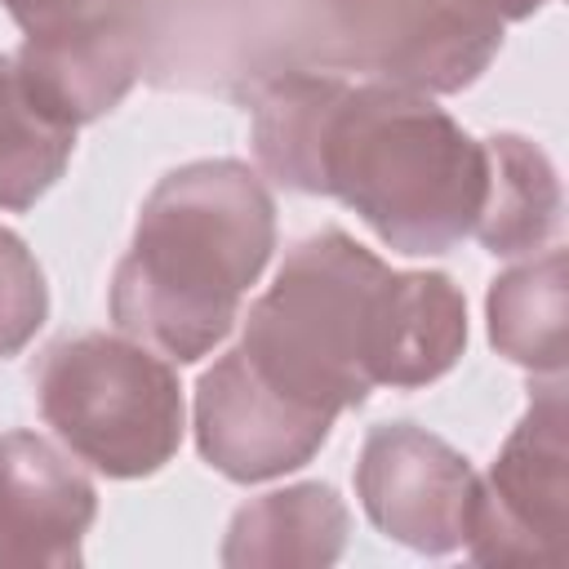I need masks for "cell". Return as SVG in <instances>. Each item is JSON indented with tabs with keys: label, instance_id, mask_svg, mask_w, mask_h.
<instances>
[{
	"label": "cell",
	"instance_id": "cell-16",
	"mask_svg": "<svg viewBox=\"0 0 569 569\" xmlns=\"http://www.w3.org/2000/svg\"><path fill=\"white\" fill-rule=\"evenodd\" d=\"M49 316V284L36 253L0 227V360L18 356Z\"/></svg>",
	"mask_w": 569,
	"mask_h": 569
},
{
	"label": "cell",
	"instance_id": "cell-3",
	"mask_svg": "<svg viewBox=\"0 0 569 569\" xmlns=\"http://www.w3.org/2000/svg\"><path fill=\"white\" fill-rule=\"evenodd\" d=\"M276 249V200L240 160H191L142 200L111 276V320L164 360L196 365L240 320Z\"/></svg>",
	"mask_w": 569,
	"mask_h": 569
},
{
	"label": "cell",
	"instance_id": "cell-6",
	"mask_svg": "<svg viewBox=\"0 0 569 569\" xmlns=\"http://www.w3.org/2000/svg\"><path fill=\"white\" fill-rule=\"evenodd\" d=\"M565 382L551 378L511 427L489 476H476L467 551L480 565H560L569 529Z\"/></svg>",
	"mask_w": 569,
	"mask_h": 569
},
{
	"label": "cell",
	"instance_id": "cell-17",
	"mask_svg": "<svg viewBox=\"0 0 569 569\" xmlns=\"http://www.w3.org/2000/svg\"><path fill=\"white\" fill-rule=\"evenodd\" d=\"M0 4L22 27V36H49V31H67L80 22L133 13V0H0Z\"/></svg>",
	"mask_w": 569,
	"mask_h": 569
},
{
	"label": "cell",
	"instance_id": "cell-10",
	"mask_svg": "<svg viewBox=\"0 0 569 569\" xmlns=\"http://www.w3.org/2000/svg\"><path fill=\"white\" fill-rule=\"evenodd\" d=\"M98 516L93 480L44 436H0V565L71 569Z\"/></svg>",
	"mask_w": 569,
	"mask_h": 569
},
{
	"label": "cell",
	"instance_id": "cell-12",
	"mask_svg": "<svg viewBox=\"0 0 569 569\" xmlns=\"http://www.w3.org/2000/svg\"><path fill=\"white\" fill-rule=\"evenodd\" d=\"M351 533L347 502L333 485L307 480L244 502L222 538L227 569H267V565H307L325 569L342 556Z\"/></svg>",
	"mask_w": 569,
	"mask_h": 569
},
{
	"label": "cell",
	"instance_id": "cell-11",
	"mask_svg": "<svg viewBox=\"0 0 569 569\" xmlns=\"http://www.w3.org/2000/svg\"><path fill=\"white\" fill-rule=\"evenodd\" d=\"M13 67L27 93L62 124L80 129L124 102L142 76V36L133 13L80 22L49 36H22Z\"/></svg>",
	"mask_w": 569,
	"mask_h": 569
},
{
	"label": "cell",
	"instance_id": "cell-9",
	"mask_svg": "<svg viewBox=\"0 0 569 569\" xmlns=\"http://www.w3.org/2000/svg\"><path fill=\"white\" fill-rule=\"evenodd\" d=\"M280 0H133L156 84L244 93L271 67Z\"/></svg>",
	"mask_w": 569,
	"mask_h": 569
},
{
	"label": "cell",
	"instance_id": "cell-15",
	"mask_svg": "<svg viewBox=\"0 0 569 569\" xmlns=\"http://www.w3.org/2000/svg\"><path fill=\"white\" fill-rule=\"evenodd\" d=\"M76 129L53 120L22 84L9 53H0V209H31L67 169Z\"/></svg>",
	"mask_w": 569,
	"mask_h": 569
},
{
	"label": "cell",
	"instance_id": "cell-13",
	"mask_svg": "<svg viewBox=\"0 0 569 569\" xmlns=\"http://www.w3.org/2000/svg\"><path fill=\"white\" fill-rule=\"evenodd\" d=\"M485 160H489V182L471 236L493 258L533 253L560 227V178L551 160L520 133L485 138Z\"/></svg>",
	"mask_w": 569,
	"mask_h": 569
},
{
	"label": "cell",
	"instance_id": "cell-8",
	"mask_svg": "<svg viewBox=\"0 0 569 569\" xmlns=\"http://www.w3.org/2000/svg\"><path fill=\"white\" fill-rule=\"evenodd\" d=\"M329 427L276 396L236 347L196 382V449L236 485H262L307 467L329 440Z\"/></svg>",
	"mask_w": 569,
	"mask_h": 569
},
{
	"label": "cell",
	"instance_id": "cell-1",
	"mask_svg": "<svg viewBox=\"0 0 569 569\" xmlns=\"http://www.w3.org/2000/svg\"><path fill=\"white\" fill-rule=\"evenodd\" d=\"M244 98L253 156L271 182L342 200L409 258L449 253L471 236L489 182L485 142L427 93L276 67Z\"/></svg>",
	"mask_w": 569,
	"mask_h": 569
},
{
	"label": "cell",
	"instance_id": "cell-2",
	"mask_svg": "<svg viewBox=\"0 0 569 569\" xmlns=\"http://www.w3.org/2000/svg\"><path fill=\"white\" fill-rule=\"evenodd\" d=\"M467 347V302L445 271H391L329 227L289 249L249 302L240 360L289 405L333 422L373 387H427Z\"/></svg>",
	"mask_w": 569,
	"mask_h": 569
},
{
	"label": "cell",
	"instance_id": "cell-4",
	"mask_svg": "<svg viewBox=\"0 0 569 569\" xmlns=\"http://www.w3.org/2000/svg\"><path fill=\"white\" fill-rule=\"evenodd\" d=\"M498 49L502 22L471 0H280L267 71H356L436 98L480 80Z\"/></svg>",
	"mask_w": 569,
	"mask_h": 569
},
{
	"label": "cell",
	"instance_id": "cell-14",
	"mask_svg": "<svg viewBox=\"0 0 569 569\" xmlns=\"http://www.w3.org/2000/svg\"><path fill=\"white\" fill-rule=\"evenodd\" d=\"M565 311H569L565 249H551L533 262L502 271L489 284L485 298L489 342L511 365L556 378L565 369Z\"/></svg>",
	"mask_w": 569,
	"mask_h": 569
},
{
	"label": "cell",
	"instance_id": "cell-18",
	"mask_svg": "<svg viewBox=\"0 0 569 569\" xmlns=\"http://www.w3.org/2000/svg\"><path fill=\"white\" fill-rule=\"evenodd\" d=\"M476 9H485L489 18H498V22H520V18H529V13H538L547 0H471Z\"/></svg>",
	"mask_w": 569,
	"mask_h": 569
},
{
	"label": "cell",
	"instance_id": "cell-5",
	"mask_svg": "<svg viewBox=\"0 0 569 569\" xmlns=\"http://www.w3.org/2000/svg\"><path fill=\"white\" fill-rule=\"evenodd\" d=\"M36 396L53 436L111 480L156 476L182 445L178 373L124 333H80L44 347Z\"/></svg>",
	"mask_w": 569,
	"mask_h": 569
},
{
	"label": "cell",
	"instance_id": "cell-7",
	"mask_svg": "<svg viewBox=\"0 0 569 569\" xmlns=\"http://www.w3.org/2000/svg\"><path fill=\"white\" fill-rule=\"evenodd\" d=\"M356 498L391 542L418 556H449L467 538L476 471L427 427L382 422L360 445Z\"/></svg>",
	"mask_w": 569,
	"mask_h": 569
}]
</instances>
